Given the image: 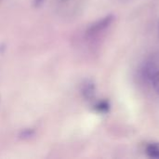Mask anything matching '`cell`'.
I'll return each mask as SVG.
<instances>
[{
  "label": "cell",
  "mask_w": 159,
  "mask_h": 159,
  "mask_svg": "<svg viewBox=\"0 0 159 159\" xmlns=\"http://www.w3.org/2000/svg\"><path fill=\"white\" fill-rule=\"evenodd\" d=\"M94 110L99 114H106L110 110V104L106 101H100L94 105Z\"/></svg>",
  "instance_id": "cell-3"
},
{
  "label": "cell",
  "mask_w": 159,
  "mask_h": 159,
  "mask_svg": "<svg viewBox=\"0 0 159 159\" xmlns=\"http://www.w3.org/2000/svg\"><path fill=\"white\" fill-rule=\"evenodd\" d=\"M42 1H43V0H34V3L35 5H39Z\"/></svg>",
  "instance_id": "cell-7"
},
{
  "label": "cell",
  "mask_w": 159,
  "mask_h": 159,
  "mask_svg": "<svg viewBox=\"0 0 159 159\" xmlns=\"http://www.w3.org/2000/svg\"><path fill=\"white\" fill-rule=\"evenodd\" d=\"M150 79L153 83V86H154L156 91L159 94V67L153 73Z\"/></svg>",
  "instance_id": "cell-5"
},
{
  "label": "cell",
  "mask_w": 159,
  "mask_h": 159,
  "mask_svg": "<svg viewBox=\"0 0 159 159\" xmlns=\"http://www.w3.org/2000/svg\"><path fill=\"white\" fill-rule=\"evenodd\" d=\"M146 153L153 158H159V144L151 143L146 147Z\"/></svg>",
  "instance_id": "cell-4"
},
{
  "label": "cell",
  "mask_w": 159,
  "mask_h": 159,
  "mask_svg": "<svg viewBox=\"0 0 159 159\" xmlns=\"http://www.w3.org/2000/svg\"><path fill=\"white\" fill-rule=\"evenodd\" d=\"M34 129H23V130H21V132H20V139H23V140L31 139V138L34 137Z\"/></svg>",
  "instance_id": "cell-6"
},
{
  "label": "cell",
  "mask_w": 159,
  "mask_h": 159,
  "mask_svg": "<svg viewBox=\"0 0 159 159\" xmlns=\"http://www.w3.org/2000/svg\"><path fill=\"white\" fill-rule=\"evenodd\" d=\"M95 92H96V87L91 80H87L83 83L81 87V93L85 100L91 101L95 97Z\"/></svg>",
  "instance_id": "cell-2"
},
{
  "label": "cell",
  "mask_w": 159,
  "mask_h": 159,
  "mask_svg": "<svg viewBox=\"0 0 159 159\" xmlns=\"http://www.w3.org/2000/svg\"><path fill=\"white\" fill-rule=\"evenodd\" d=\"M113 20V17L112 16H107V17H104L102 18V20L96 21L95 23H93L88 30V34H97L101 31H102L104 28H106L110 23L111 21Z\"/></svg>",
  "instance_id": "cell-1"
}]
</instances>
